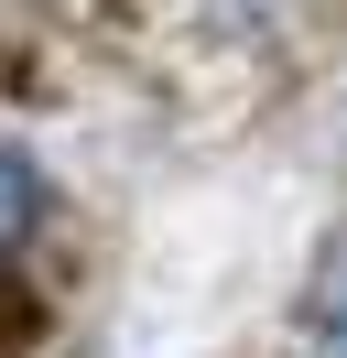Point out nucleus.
Segmentation results:
<instances>
[{
	"label": "nucleus",
	"instance_id": "2",
	"mask_svg": "<svg viewBox=\"0 0 347 358\" xmlns=\"http://www.w3.org/2000/svg\"><path fill=\"white\" fill-rule=\"evenodd\" d=\"M33 228H43V174L11 152V141H0V250H22Z\"/></svg>",
	"mask_w": 347,
	"mask_h": 358
},
{
	"label": "nucleus",
	"instance_id": "1",
	"mask_svg": "<svg viewBox=\"0 0 347 358\" xmlns=\"http://www.w3.org/2000/svg\"><path fill=\"white\" fill-rule=\"evenodd\" d=\"M304 336H315L325 358H347V228L325 239V261H315V282H304Z\"/></svg>",
	"mask_w": 347,
	"mask_h": 358
}]
</instances>
